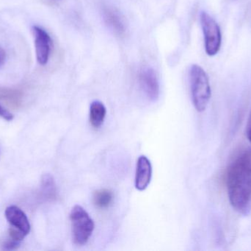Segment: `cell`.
<instances>
[{"mask_svg": "<svg viewBox=\"0 0 251 251\" xmlns=\"http://www.w3.org/2000/svg\"><path fill=\"white\" fill-rule=\"evenodd\" d=\"M32 32L35 37V53L37 60L40 65L47 64L51 54L52 40L50 34L41 27H32Z\"/></svg>", "mask_w": 251, "mask_h": 251, "instance_id": "5", "label": "cell"}, {"mask_svg": "<svg viewBox=\"0 0 251 251\" xmlns=\"http://www.w3.org/2000/svg\"><path fill=\"white\" fill-rule=\"evenodd\" d=\"M200 21L206 54L209 56H216L221 50L222 43L221 28L216 21L206 12L201 13Z\"/></svg>", "mask_w": 251, "mask_h": 251, "instance_id": "4", "label": "cell"}, {"mask_svg": "<svg viewBox=\"0 0 251 251\" xmlns=\"http://www.w3.org/2000/svg\"><path fill=\"white\" fill-rule=\"evenodd\" d=\"M6 60V53L2 47H0V68L4 65Z\"/></svg>", "mask_w": 251, "mask_h": 251, "instance_id": "18", "label": "cell"}, {"mask_svg": "<svg viewBox=\"0 0 251 251\" xmlns=\"http://www.w3.org/2000/svg\"><path fill=\"white\" fill-rule=\"evenodd\" d=\"M0 116L7 121H12L13 119V115L1 105H0Z\"/></svg>", "mask_w": 251, "mask_h": 251, "instance_id": "16", "label": "cell"}, {"mask_svg": "<svg viewBox=\"0 0 251 251\" xmlns=\"http://www.w3.org/2000/svg\"><path fill=\"white\" fill-rule=\"evenodd\" d=\"M9 235H10V239H12V240L19 242L23 240L24 238L26 236L25 233L22 232V231L17 229V228H14V227L9 229Z\"/></svg>", "mask_w": 251, "mask_h": 251, "instance_id": "14", "label": "cell"}, {"mask_svg": "<svg viewBox=\"0 0 251 251\" xmlns=\"http://www.w3.org/2000/svg\"><path fill=\"white\" fill-rule=\"evenodd\" d=\"M0 99L11 106L18 107L22 103V94L19 90L0 88Z\"/></svg>", "mask_w": 251, "mask_h": 251, "instance_id": "13", "label": "cell"}, {"mask_svg": "<svg viewBox=\"0 0 251 251\" xmlns=\"http://www.w3.org/2000/svg\"><path fill=\"white\" fill-rule=\"evenodd\" d=\"M20 246V242L16 241V240H7L3 245V249L7 251L16 250Z\"/></svg>", "mask_w": 251, "mask_h": 251, "instance_id": "15", "label": "cell"}, {"mask_svg": "<svg viewBox=\"0 0 251 251\" xmlns=\"http://www.w3.org/2000/svg\"><path fill=\"white\" fill-rule=\"evenodd\" d=\"M41 195L47 200H54L57 197L55 181L50 174H45L41 178Z\"/></svg>", "mask_w": 251, "mask_h": 251, "instance_id": "11", "label": "cell"}, {"mask_svg": "<svg viewBox=\"0 0 251 251\" xmlns=\"http://www.w3.org/2000/svg\"><path fill=\"white\" fill-rule=\"evenodd\" d=\"M228 199L239 213L248 215L251 209V148L246 149L227 169Z\"/></svg>", "mask_w": 251, "mask_h": 251, "instance_id": "1", "label": "cell"}, {"mask_svg": "<svg viewBox=\"0 0 251 251\" xmlns=\"http://www.w3.org/2000/svg\"><path fill=\"white\" fill-rule=\"evenodd\" d=\"M140 87L151 101H156L159 97V84L156 72L151 68H144L139 75Z\"/></svg>", "mask_w": 251, "mask_h": 251, "instance_id": "6", "label": "cell"}, {"mask_svg": "<svg viewBox=\"0 0 251 251\" xmlns=\"http://www.w3.org/2000/svg\"><path fill=\"white\" fill-rule=\"evenodd\" d=\"M114 195L113 192L106 189L97 190L93 195V202L96 207L105 209L110 207L113 202Z\"/></svg>", "mask_w": 251, "mask_h": 251, "instance_id": "12", "label": "cell"}, {"mask_svg": "<svg viewBox=\"0 0 251 251\" xmlns=\"http://www.w3.org/2000/svg\"><path fill=\"white\" fill-rule=\"evenodd\" d=\"M107 114L105 106L100 101H94L90 107V122L94 128H100L104 123Z\"/></svg>", "mask_w": 251, "mask_h": 251, "instance_id": "9", "label": "cell"}, {"mask_svg": "<svg viewBox=\"0 0 251 251\" xmlns=\"http://www.w3.org/2000/svg\"><path fill=\"white\" fill-rule=\"evenodd\" d=\"M4 215L6 219L12 226L20 230L26 235L29 234L30 231V224L27 217L22 209L16 206H8L6 209Z\"/></svg>", "mask_w": 251, "mask_h": 251, "instance_id": "8", "label": "cell"}, {"mask_svg": "<svg viewBox=\"0 0 251 251\" xmlns=\"http://www.w3.org/2000/svg\"><path fill=\"white\" fill-rule=\"evenodd\" d=\"M104 18L107 25L119 35H123L125 26L119 13L113 9L107 8L104 11Z\"/></svg>", "mask_w": 251, "mask_h": 251, "instance_id": "10", "label": "cell"}, {"mask_svg": "<svg viewBox=\"0 0 251 251\" xmlns=\"http://www.w3.org/2000/svg\"><path fill=\"white\" fill-rule=\"evenodd\" d=\"M152 176V167L150 161L145 156L139 157L136 167L135 187L143 191L149 187Z\"/></svg>", "mask_w": 251, "mask_h": 251, "instance_id": "7", "label": "cell"}, {"mask_svg": "<svg viewBox=\"0 0 251 251\" xmlns=\"http://www.w3.org/2000/svg\"><path fill=\"white\" fill-rule=\"evenodd\" d=\"M246 136H247L248 139L251 144V112L249 120H248L247 126H246Z\"/></svg>", "mask_w": 251, "mask_h": 251, "instance_id": "17", "label": "cell"}, {"mask_svg": "<svg viewBox=\"0 0 251 251\" xmlns=\"http://www.w3.org/2000/svg\"><path fill=\"white\" fill-rule=\"evenodd\" d=\"M72 238L76 246L86 244L94 231V223L88 212L82 206H74L71 211Z\"/></svg>", "mask_w": 251, "mask_h": 251, "instance_id": "3", "label": "cell"}, {"mask_svg": "<svg viewBox=\"0 0 251 251\" xmlns=\"http://www.w3.org/2000/svg\"><path fill=\"white\" fill-rule=\"evenodd\" d=\"M190 84L193 106L198 112H204L210 100L212 91L209 77L199 65H192L190 70Z\"/></svg>", "mask_w": 251, "mask_h": 251, "instance_id": "2", "label": "cell"}]
</instances>
